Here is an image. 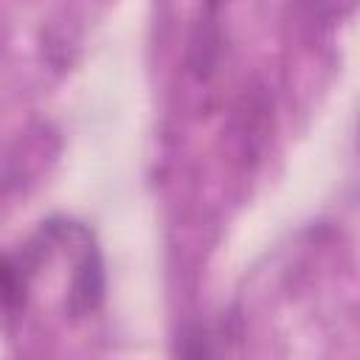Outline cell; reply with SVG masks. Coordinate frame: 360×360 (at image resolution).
Here are the masks:
<instances>
[{
    "label": "cell",
    "mask_w": 360,
    "mask_h": 360,
    "mask_svg": "<svg viewBox=\"0 0 360 360\" xmlns=\"http://www.w3.org/2000/svg\"><path fill=\"white\" fill-rule=\"evenodd\" d=\"M101 298H104V262H101L98 248L93 242H87L73 264L65 309H68V315L82 318V315L93 312L101 304Z\"/></svg>",
    "instance_id": "cell-1"
},
{
    "label": "cell",
    "mask_w": 360,
    "mask_h": 360,
    "mask_svg": "<svg viewBox=\"0 0 360 360\" xmlns=\"http://www.w3.org/2000/svg\"><path fill=\"white\" fill-rule=\"evenodd\" d=\"M214 338L205 323H186L177 335V360H217Z\"/></svg>",
    "instance_id": "cell-2"
}]
</instances>
